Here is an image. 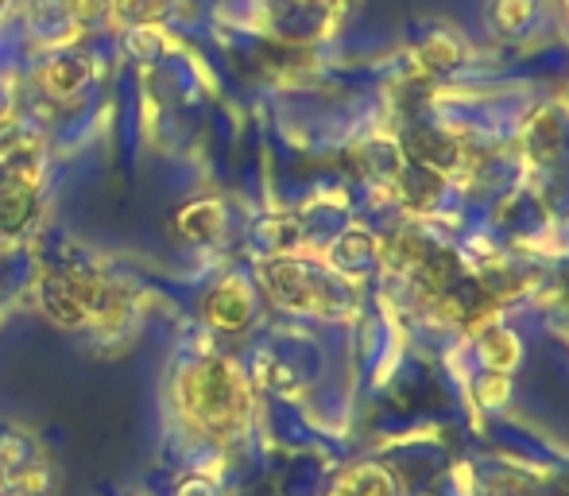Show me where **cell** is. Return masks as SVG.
<instances>
[{"label": "cell", "instance_id": "obj_20", "mask_svg": "<svg viewBox=\"0 0 569 496\" xmlns=\"http://www.w3.org/2000/svg\"><path fill=\"white\" fill-rule=\"evenodd\" d=\"M4 4H8V0H0V8H4Z\"/></svg>", "mask_w": 569, "mask_h": 496}, {"label": "cell", "instance_id": "obj_17", "mask_svg": "<svg viewBox=\"0 0 569 496\" xmlns=\"http://www.w3.org/2000/svg\"><path fill=\"white\" fill-rule=\"evenodd\" d=\"M503 396H508V376L488 373L485 380H480V399H485V404H503Z\"/></svg>", "mask_w": 569, "mask_h": 496}, {"label": "cell", "instance_id": "obj_1", "mask_svg": "<svg viewBox=\"0 0 569 496\" xmlns=\"http://www.w3.org/2000/svg\"><path fill=\"white\" fill-rule=\"evenodd\" d=\"M179 407L198 435L226 443L248 423V388L229 361L210 357L179 376Z\"/></svg>", "mask_w": 569, "mask_h": 496}, {"label": "cell", "instance_id": "obj_14", "mask_svg": "<svg viewBox=\"0 0 569 496\" xmlns=\"http://www.w3.org/2000/svg\"><path fill=\"white\" fill-rule=\"evenodd\" d=\"M531 143H535V159H558V151H562V125H558L555 113H542L531 125Z\"/></svg>", "mask_w": 569, "mask_h": 496}, {"label": "cell", "instance_id": "obj_2", "mask_svg": "<svg viewBox=\"0 0 569 496\" xmlns=\"http://www.w3.org/2000/svg\"><path fill=\"white\" fill-rule=\"evenodd\" d=\"M39 140L12 132L0 140V241L23 234L39 198Z\"/></svg>", "mask_w": 569, "mask_h": 496}, {"label": "cell", "instance_id": "obj_12", "mask_svg": "<svg viewBox=\"0 0 569 496\" xmlns=\"http://www.w3.org/2000/svg\"><path fill=\"white\" fill-rule=\"evenodd\" d=\"M90 82V67L86 59H59L47 67V90L67 98V93H78L82 86Z\"/></svg>", "mask_w": 569, "mask_h": 496}, {"label": "cell", "instance_id": "obj_16", "mask_svg": "<svg viewBox=\"0 0 569 496\" xmlns=\"http://www.w3.org/2000/svg\"><path fill=\"white\" fill-rule=\"evenodd\" d=\"M419 59H422V67H430V70H450L457 62V47L446 36H435L422 43Z\"/></svg>", "mask_w": 569, "mask_h": 496}, {"label": "cell", "instance_id": "obj_10", "mask_svg": "<svg viewBox=\"0 0 569 496\" xmlns=\"http://www.w3.org/2000/svg\"><path fill=\"white\" fill-rule=\"evenodd\" d=\"M407 148H411L415 163L430 167V171H442V167L457 163V143L450 136L435 132V128H422V132H415L411 140H407Z\"/></svg>", "mask_w": 569, "mask_h": 496}, {"label": "cell", "instance_id": "obj_4", "mask_svg": "<svg viewBox=\"0 0 569 496\" xmlns=\"http://www.w3.org/2000/svg\"><path fill=\"white\" fill-rule=\"evenodd\" d=\"M47 462L39 446L23 435H0V485L20 496L43 493Z\"/></svg>", "mask_w": 569, "mask_h": 496}, {"label": "cell", "instance_id": "obj_5", "mask_svg": "<svg viewBox=\"0 0 569 496\" xmlns=\"http://www.w3.org/2000/svg\"><path fill=\"white\" fill-rule=\"evenodd\" d=\"M206 318H210L218 330H244L248 318H252V295L240 279H226L210 291L206 299Z\"/></svg>", "mask_w": 569, "mask_h": 496}, {"label": "cell", "instance_id": "obj_8", "mask_svg": "<svg viewBox=\"0 0 569 496\" xmlns=\"http://www.w3.org/2000/svg\"><path fill=\"white\" fill-rule=\"evenodd\" d=\"M326 496H396V485L380 466H352L333 482Z\"/></svg>", "mask_w": 569, "mask_h": 496}, {"label": "cell", "instance_id": "obj_9", "mask_svg": "<svg viewBox=\"0 0 569 496\" xmlns=\"http://www.w3.org/2000/svg\"><path fill=\"white\" fill-rule=\"evenodd\" d=\"M226 229V214L218 202H194L179 214V234L194 245H210Z\"/></svg>", "mask_w": 569, "mask_h": 496}, {"label": "cell", "instance_id": "obj_7", "mask_svg": "<svg viewBox=\"0 0 569 496\" xmlns=\"http://www.w3.org/2000/svg\"><path fill=\"white\" fill-rule=\"evenodd\" d=\"M399 195H403V202L411 206L415 214H427L430 206L442 198V175L430 171V167L415 163L403 171V179H399Z\"/></svg>", "mask_w": 569, "mask_h": 496}, {"label": "cell", "instance_id": "obj_18", "mask_svg": "<svg viewBox=\"0 0 569 496\" xmlns=\"http://www.w3.org/2000/svg\"><path fill=\"white\" fill-rule=\"evenodd\" d=\"M109 4H113V0H70V12L82 16V20H93V16H101Z\"/></svg>", "mask_w": 569, "mask_h": 496}, {"label": "cell", "instance_id": "obj_11", "mask_svg": "<svg viewBox=\"0 0 569 496\" xmlns=\"http://www.w3.org/2000/svg\"><path fill=\"white\" fill-rule=\"evenodd\" d=\"M480 357H485V365L492 373L508 376V369H516V361H519V346L508 330H488L485 338H480Z\"/></svg>", "mask_w": 569, "mask_h": 496}, {"label": "cell", "instance_id": "obj_6", "mask_svg": "<svg viewBox=\"0 0 569 496\" xmlns=\"http://www.w3.org/2000/svg\"><path fill=\"white\" fill-rule=\"evenodd\" d=\"M457 271H461V264H457V252H450V248H430V252H422V260L415 264L419 287L430 295V299H438V295L453 284Z\"/></svg>", "mask_w": 569, "mask_h": 496}, {"label": "cell", "instance_id": "obj_19", "mask_svg": "<svg viewBox=\"0 0 569 496\" xmlns=\"http://www.w3.org/2000/svg\"><path fill=\"white\" fill-rule=\"evenodd\" d=\"M179 496H213V489L206 482H190V485H182Z\"/></svg>", "mask_w": 569, "mask_h": 496}, {"label": "cell", "instance_id": "obj_13", "mask_svg": "<svg viewBox=\"0 0 569 496\" xmlns=\"http://www.w3.org/2000/svg\"><path fill=\"white\" fill-rule=\"evenodd\" d=\"M113 8L124 23L151 28V23H159L167 12H171V0H113Z\"/></svg>", "mask_w": 569, "mask_h": 496}, {"label": "cell", "instance_id": "obj_3", "mask_svg": "<svg viewBox=\"0 0 569 496\" xmlns=\"http://www.w3.org/2000/svg\"><path fill=\"white\" fill-rule=\"evenodd\" d=\"M268 295L287 310H302V315H330L341 310V287L322 268L302 260H268L260 268Z\"/></svg>", "mask_w": 569, "mask_h": 496}, {"label": "cell", "instance_id": "obj_15", "mask_svg": "<svg viewBox=\"0 0 569 496\" xmlns=\"http://www.w3.org/2000/svg\"><path fill=\"white\" fill-rule=\"evenodd\" d=\"M376 256V248H372V237H365V234H349V237H341V245H338V252H333V264H338L341 271H360V264H368Z\"/></svg>", "mask_w": 569, "mask_h": 496}]
</instances>
